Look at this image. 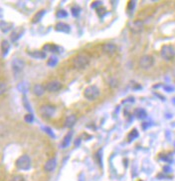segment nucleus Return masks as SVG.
<instances>
[{
    "label": "nucleus",
    "instance_id": "nucleus-1",
    "mask_svg": "<svg viewBox=\"0 0 175 181\" xmlns=\"http://www.w3.org/2000/svg\"><path fill=\"white\" fill-rule=\"evenodd\" d=\"M89 63H90V56L86 53L79 54L74 60V65L79 70L85 69L89 65Z\"/></svg>",
    "mask_w": 175,
    "mask_h": 181
},
{
    "label": "nucleus",
    "instance_id": "nucleus-2",
    "mask_svg": "<svg viewBox=\"0 0 175 181\" xmlns=\"http://www.w3.org/2000/svg\"><path fill=\"white\" fill-rule=\"evenodd\" d=\"M15 165L19 170H24V171L29 170L31 167V158L26 154L21 155L16 160Z\"/></svg>",
    "mask_w": 175,
    "mask_h": 181
},
{
    "label": "nucleus",
    "instance_id": "nucleus-3",
    "mask_svg": "<svg viewBox=\"0 0 175 181\" xmlns=\"http://www.w3.org/2000/svg\"><path fill=\"white\" fill-rule=\"evenodd\" d=\"M84 96L90 101L96 100L99 96V89L97 86H95V85L88 86L84 91Z\"/></svg>",
    "mask_w": 175,
    "mask_h": 181
},
{
    "label": "nucleus",
    "instance_id": "nucleus-4",
    "mask_svg": "<svg viewBox=\"0 0 175 181\" xmlns=\"http://www.w3.org/2000/svg\"><path fill=\"white\" fill-rule=\"evenodd\" d=\"M160 55L164 60L170 61L172 60L175 56V49L171 45H164L160 50Z\"/></svg>",
    "mask_w": 175,
    "mask_h": 181
},
{
    "label": "nucleus",
    "instance_id": "nucleus-5",
    "mask_svg": "<svg viewBox=\"0 0 175 181\" xmlns=\"http://www.w3.org/2000/svg\"><path fill=\"white\" fill-rule=\"evenodd\" d=\"M55 111H56V108H55L53 105H50V104L42 105L39 109L41 116L44 118H51L55 114Z\"/></svg>",
    "mask_w": 175,
    "mask_h": 181
},
{
    "label": "nucleus",
    "instance_id": "nucleus-6",
    "mask_svg": "<svg viewBox=\"0 0 175 181\" xmlns=\"http://www.w3.org/2000/svg\"><path fill=\"white\" fill-rule=\"evenodd\" d=\"M154 64V58L151 55H143L139 59V67L142 69H149Z\"/></svg>",
    "mask_w": 175,
    "mask_h": 181
},
{
    "label": "nucleus",
    "instance_id": "nucleus-7",
    "mask_svg": "<svg viewBox=\"0 0 175 181\" xmlns=\"http://www.w3.org/2000/svg\"><path fill=\"white\" fill-rule=\"evenodd\" d=\"M45 88H46V90L49 91V92H57V91L61 90L62 83L60 82V81H58V80H53V81L48 82L46 84Z\"/></svg>",
    "mask_w": 175,
    "mask_h": 181
},
{
    "label": "nucleus",
    "instance_id": "nucleus-8",
    "mask_svg": "<svg viewBox=\"0 0 175 181\" xmlns=\"http://www.w3.org/2000/svg\"><path fill=\"white\" fill-rule=\"evenodd\" d=\"M25 67V62L24 60L20 59V58H15L12 61V69L14 72H20L23 70V68Z\"/></svg>",
    "mask_w": 175,
    "mask_h": 181
},
{
    "label": "nucleus",
    "instance_id": "nucleus-9",
    "mask_svg": "<svg viewBox=\"0 0 175 181\" xmlns=\"http://www.w3.org/2000/svg\"><path fill=\"white\" fill-rule=\"evenodd\" d=\"M143 27H144V24H143L141 20H136V21H134L130 25V30H131L132 33L138 34L143 30Z\"/></svg>",
    "mask_w": 175,
    "mask_h": 181
},
{
    "label": "nucleus",
    "instance_id": "nucleus-10",
    "mask_svg": "<svg viewBox=\"0 0 175 181\" xmlns=\"http://www.w3.org/2000/svg\"><path fill=\"white\" fill-rule=\"evenodd\" d=\"M116 50H118V47L114 43H105L102 45V51L105 54H109V55H112V54L115 53Z\"/></svg>",
    "mask_w": 175,
    "mask_h": 181
},
{
    "label": "nucleus",
    "instance_id": "nucleus-11",
    "mask_svg": "<svg viewBox=\"0 0 175 181\" xmlns=\"http://www.w3.org/2000/svg\"><path fill=\"white\" fill-rule=\"evenodd\" d=\"M56 166H57L56 158H50L49 160H47V162L44 165V170L46 172H52L56 168Z\"/></svg>",
    "mask_w": 175,
    "mask_h": 181
},
{
    "label": "nucleus",
    "instance_id": "nucleus-12",
    "mask_svg": "<svg viewBox=\"0 0 175 181\" xmlns=\"http://www.w3.org/2000/svg\"><path fill=\"white\" fill-rule=\"evenodd\" d=\"M28 55L35 59H45L46 58V52L42 50H34V51H28Z\"/></svg>",
    "mask_w": 175,
    "mask_h": 181
},
{
    "label": "nucleus",
    "instance_id": "nucleus-13",
    "mask_svg": "<svg viewBox=\"0 0 175 181\" xmlns=\"http://www.w3.org/2000/svg\"><path fill=\"white\" fill-rule=\"evenodd\" d=\"M46 88L41 84H36L33 86V93L37 95V96H42V95L45 93Z\"/></svg>",
    "mask_w": 175,
    "mask_h": 181
},
{
    "label": "nucleus",
    "instance_id": "nucleus-14",
    "mask_svg": "<svg viewBox=\"0 0 175 181\" xmlns=\"http://www.w3.org/2000/svg\"><path fill=\"white\" fill-rule=\"evenodd\" d=\"M77 122V117L75 115H70L68 116L66 118V120H65V126H66L67 128H71L73 127V126L76 124Z\"/></svg>",
    "mask_w": 175,
    "mask_h": 181
},
{
    "label": "nucleus",
    "instance_id": "nucleus-15",
    "mask_svg": "<svg viewBox=\"0 0 175 181\" xmlns=\"http://www.w3.org/2000/svg\"><path fill=\"white\" fill-rule=\"evenodd\" d=\"M23 32H24V29H22V28H18L17 30H14V31L12 32L11 35H10V39H11V41L12 42L17 41V40L22 36Z\"/></svg>",
    "mask_w": 175,
    "mask_h": 181
},
{
    "label": "nucleus",
    "instance_id": "nucleus-16",
    "mask_svg": "<svg viewBox=\"0 0 175 181\" xmlns=\"http://www.w3.org/2000/svg\"><path fill=\"white\" fill-rule=\"evenodd\" d=\"M55 29L59 32H65V33L70 32V26H69L68 24H66V23H63V22L58 23V24L56 25V27H55Z\"/></svg>",
    "mask_w": 175,
    "mask_h": 181
},
{
    "label": "nucleus",
    "instance_id": "nucleus-17",
    "mask_svg": "<svg viewBox=\"0 0 175 181\" xmlns=\"http://www.w3.org/2000/svg\"><path fill=\"white\" fill-rule=\"evenodd\" d=\"M13 27L12 23L6 22V21H0V30L4 33H7L9 30H11Z\"/></svg>",
    "mask_w": 175,
    "mask_h": 181
},
{
    "label": "nucleus",
    "instance_id": "nucleus-18",
    "mask_svg": "<svg viewBox=\"0 0 175 181\" xmlns=\"http://www.w3.org/2000/svg\"><path fill=\"white\" fill-rule=\"evenodd\" d=\"M72 135H73V132H70L68 133V134L65 136L63 141H62V144H61V147L62 148H67L69 145H70V142H71V139H72Z\"/></svg>",
    "mask_w": 175,
    "mask_h": 181
},
{
    "label": "nucleus",
    "instance_id": "nucleus-19",
    "mask_svg": "<svg viewBox=\"0 0 175 181\" xmlns=\"http://www.w3.org/2000/svg\"><path fill=\"white\" fill-rule=\"evenodd\" d=\"M1 50H2L3 56L7 55V53L10 50V43L7 41V40H3V41L1 42Z\"/></svg>",
    "mask_w": 175,
    "mask_h": 181
},
{
    "label": "nucleus",
    "instance_id": "nucleus-20",
    "mask_svg": "<svg viewBox=\"0 0 175 181\" xmlns=\"http://www.w3.org/2000/svg\"><path fill=\"white\" fill-rule=\"evenodd\" d=\"M46 13L45 10H41V11L39 12H37L35 15H34L33 17V19H32V22L33 23H37V22H39L41 19H42V17L44 16V14Z\"/></svg>",
    "mask_w": 175,
    "mask_h": 181
},
{
    "label": "nucleus",
    "instance_id": "nucleus-21",
    "mask_svg": "<svg viewBox=\"0 0 175 181\" xmlns=\"http://www.w3.org/2000/svg\"><path fill=\"white\" fill-rule=\"evenodd\" d=\"M43 49L44 50H47V51H51V52H56V51H58L60 48L58 46L56 45H52V44H47V45H45L43 47Z\"/></svg>",
    "mask_w": 175,
    "mask_h": 181
},
{
    "label": "nucleus",
    "instance_id": "nucleus-22",
    "mask_svg": "<svg viewBox=\"0 0 175 181\" xmlns=\"http://www.w3.org/2000/svg\"><path fill=\"white\" fill-rule=\"evenodd\" d=\"M18 89H19V91H21V92H23V93H25V92L29 89V85L27 84L26 82H22V83H20L18 85Z\"/></svg>",
    "mask_w": 175,
    "mask_h": 181
},
{
    "label": "nucleus",
    "instance_id": "nucleus-23",
    "mask_svg": "<svg viewBox=\"0 0 175 181\" xmlns=\"http://www.w3.org/2000/svg\"><path fill=\"white\" fill-rule=\"evenodd\" d=\"M135 114H136L137 117L140 118V119L146 117V112H145V110H143V109H136Z\"/></svg>",
    "mask_w": 175,
    "mask_h": 181
},
{
    "label": "nucleus",
    "instance_id": "nucleus-24",
    "mask_svg": "<svg viewBox=\"0 0 175 181\" xmlns=\"http://www.w3.org/2000/svg\"><path fill=\"white\" fill-rule=\"evenodd\" d=\"M7 84L5 82H3V81H0V95H3L5 93L6 91H7Z\"/></svg>",
    "mask_w": 175,
    "mask_h": 181
},
{
    "label": "nucleus",
    "instance_id": "nucleus-25",
    "mask_svg": "<svg viewBox=\"0 0 175 181\" xmlns=\"http://www.w3.org/2000/svg\"><path fill=\"white\" fill-rule=\"evenodd\" d=\"M24 120H25L27 123H32L34 121V116L32 113H28L25 115V117H24Z\"/></svg>",
    "mask_w": 175,
    "mask_h": 181
},
{
    "label": "nucleus",
    "instance_id": "nucleus-26",
    "mask_svg": "<svg viewBox=\"0 0 175 181\" xmlns=\"http://www.w3.org/2000/svg\"><path fill=\"white\" fill-rule=\"evenodd\" d=\"M57 62H58L57 57L52 56V57H50L49 60H48V65H49V66H55L57 64Z\"/></svg>",
    "mask_w": 175,
    "mask_h": 181
},
{
    "label": "nucleus",
    "instance_id": "nucleus-27",
    "mask_svg": "<svg viewBox=\"0 0 175 181\" xmlns=\"http://www.w3.org/2000/svg\"><path fill=\"white\" fill-rule=\"evenodd\" d=\"M23 103H24V106H25V108L27 109V110L31 111L30 104H29V102L27 101V98H26V96H24V97H23Z\"/></svg>",
    "mask_w": 175,
    "mask_h": 181
},
{
    "label": "nucleus",
    "instance_id": "nucleus-28",
    "mask_svg": "<svg viewBox=\"0 0 175 181\" xmlns=\"http://www.w3.org/2000/svg\"><path fill=\"white\" fill-rule=\"evenodd\" d=\"M11 181H26V180L22 175H15V176H13Z\"/></svg>",
    "mask_w": 175,
    "mask_h": 181
},
{
    "label": "nucleus",
    "instance_id": "nucleus-29",
    "mask_svg": "<svg viewBox=\"0 0 175 181\" xmlns=\"http://www.w3.org/2000/svg\"><path fill=\"white\" fill-rule=\"evenodd\" d=\"M57 16L58 17H63V16H67V13L65 12V10H59L57 12Z\"/></svg>",
    "mask_w": 175,
    "mask_h": 181
}]
</instances>
